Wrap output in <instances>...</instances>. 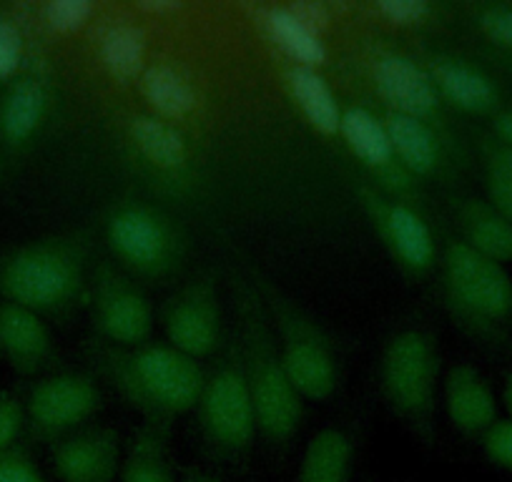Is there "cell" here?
<instances>
[{"mask_svg":"<svg viewBox=\"0 0 512 482\" xmlns=\"http://www.w3.org/2000/svg\"><path fill=\"white\" fill-rule=\"evenodd\" d=\"M83 359L96 380L151 422L171 425L176 417L194 412L206 382L204 365L171 344L116 347L91 337L83 344Z\"/></svg>","mask_w":512,"mask_h":482,"instance_id":"cell-1","label":"cell"},{"mask_svg":"<svg viewBox=\"0 0 512 482\" xmlns=\"http://www.w3.org/2000/svg\"><path fill=\"white\" fill-rule=\"evenodd\" d=\"M236 307V337L256 410V430L274 450H287L304 422V397L289 380L269 322L264 299L246 272L231 274Z\"/></svg>","mask_w":512,"mask_h":482,"instance_id":"cell-2","label":"cell"},{"mask_svg":"<svg viewBox=\"0 0 512 482\" xmlns=\"http://www.w3.org/2000/svg\"><path fill=\"white\" fill-rule=\"evenodd\" d=\"M91 234L41 236L0 252V299L46 317H68L88 302Z\"/></svg>","mask_w":512,"mask_h":482,"instance_id":"cell-3","label":"cell"},{"mask_svg":"<svg viewBox=\"0 0 512 482\" xmlns=\"http://www.w3.org/2000/svg\"><path fill=\"white\" fill-rule=\"evenodd\" d=\"M437 279L442 304L455 327L485 352L512 357V277L505 267L472 252L457 236H447Z\"/></svg>","mask_w":512,"mask_h":482,"instance_id":"cell-4","label":"cell"},{"mask_svg":"<svg viewBox=\"0 0 512 482\" xmlns=\"http://www.w3.org/2000/svg\"><path fill=\"white\" fill-rule=\"evenodd\" d=\"M442 352L435 332L425 324L395 329L379 354V390L397 420L422 442L437 440V390Z\"/></svg>","mask_w":512,"mask_h":482,"instance_id":"cell-5","label":"cell"},{"mask_svg":"<svg viewBox=\"0 0 512 482\" xmlns=\"http://www.w3.org/2000/svg\"><path fill=\"white\" fill-rule=\"evenodd\" d=\"M277 337L284 370L304 400L327 402L339 387V359L327 329L274 279L249 267Z\"/></svg>","mask_w":512,"mask_h":482,"instance_id":"cell-6","label":"cell"},{"mask_svg":"<svg viewBox=\"0 0 512 482\" xmlns=\"http://www.w3.org/2000/svg\"><path fill=\"white\" fill-rule=\"evenodd\" d=\"M196 422L201 440L214 457L236 462L254 447L259 435L256 410L236 329L229 332L224 347L216 354L214 367L206 370L204 390L196 402Z\"/></svg>","mask_w":512,"mask_h":482,"instance_id":"cell-7","label":"cell"},{"mask_svg":"<svg viewBox=\"0 0 512 482\" xmlns=\"http://www.w3.org/2000/svg\"><path fill=\"white\" fill-rule=\"evenodd\" d=\"M116 262L146 282L176 277L186 262V236L169 214L144 201H121L103 221Z\"/></svg>","mask_w":512,"mask_h":482,"instance_id":"cell-8","label":"cell"},{"mask_svg":"<svg viewBox=\"0 0 512 482\" xmlns=\"http://www.w3.org/2000/svg\"><path fill=\"white\" fill-rule=\"evenodd\" d=\"M359 204L382 239L384 249L402 274L412 279H425L440 264V249L430 224L420 211L407 201L384 194L377 186H359Z\"/></svg>","mask_w":512,"mask_h":482,"instance_id":"cell-9","label":"cell"},{"mask_svg":"<svg viewBox=\"0 0 512 482\" xmlns=\"http://www.w3.org/2000/svg\"><path fill=\"white\" fill-rule=\"evenodd\" d=\"M96 377L86 372H53L41 377L26 397V430L33 440L56 445L101 410Z\"/></svg>","mask_w":512,"mask_h":482,"instance_id":"cell-10","label":"cell"},{"mask_svg":"<svg viewBox=\"0 0 512 482\" xmlns=\"http://www.w3.org/2000/svg\"><path fill=\"white\" fill-rule=\"evenodd\" d=\"M88 307L96 337L116 347H139L149 344L154 334V307L144 289L113 269L111 264H98L88 284Z\"/></svg>","mask_w":512,"mask_h":482,"instance_id":"cell-11","label":"cell"},{"mask_svg":"<svg viewBox=\"0 0 512 482\" xmlns=\"http://www.w3.org/2000/svg\"><path fill=\"white\" fill-rule=\"evenodd\" d=\"M159 319L171 347L196 362L216 357L229 337L216 277L209 272L176 289L161 307Z\"/></svg>","mask_w":512,"mask_h":482,"instance_id":"cell-12","label":"cell"},{"mask_svg":"<svg viewBox=\"0 0 512 482\" xmlns=\"http://www.w3.org/2000/svg\"><path fill=\"white\" fill-rule=\"evenodd\" d=\"M374 91L379 93L387 111L415 116L430 126H442V98L430 73L410 56L392 48H377L369 56Z\"/></svg>","mask_w":512,"mask_h":482,"instance_id":"cell-13","label":"cell"},{"mask_svg":"<svg viewBox=\"0 0 512 482\" xmlns=\"http://www.w3.org/2000/svg\"><path fill=\"white\" fill-rule=\"evenodd\" d=\"M339 136L354 154V159L374 176L384 194L400 199V194H407L412 189V176L397 161L382 118L374 116L367 108H344Z\"/></svg>","mask_w":512,"mask_h":482,"instance_id":"cell-14","label":"cell"},{"mask_svg":"<svg viewBox=\"0 0 512 482\" xmlns=\"http://www.w3.org/2000/svg\"><path fill=\"white\" fill-rule=\"evenodd\" d=\"M51 462L63 482H113L121 472V435L113 427H81L51 447Z\"/></svg>","mask_w":512,"mask_h":482,"instance_id":"cell-15","label":"cell"},{"mask_svg":"<svg viewBox=\"0 0 512 482\" xmlns=\"http://www.w3.org/2000/svg\"><path fill=\"white\" fill-rule=\"evenodd\" d=\"M0 357L18 375H43L58 365V352L41 314L0 302Z\"/></svg>","mask_w":512,"mask_h":482,"instance_id":"cell-16","label":"cell"},{"mask_svg":"<svg viewBox=\"0 0 512 482\" xmlns=\"http://www.w3.org/2000/svg\"><path fill=\"white\" fill-rule=\"evenodd\" d=\"M442 400L450 425L470 440H482L497 417V395L480 370L470 362H457L442 380Z\"/></svg>","mask_w":512,"mask_h":482,"instance_id":"cell-17","label":"cell"},{"mask_svg":"<svg viewBox=\"0 0 512 482\" xmlns=\"http://www.w3.org/2000/svg\"><path fill=\"white\" fill-rule=\"evenodd\" d=\"M425 71L430 73L442 103H450L457 111L492 118L505 108L502 91L492 81L490 73H485L465 58L432 53V56H427Z\"/></svg>","mask_w":512,"mask_h":482,"instance_id":"cell-18","label":"cell"},{"mask_svg":"<svg viewBox=\"0 0 512 482\" xmlns=\"http://www.w3.org/2000/svg\"><path fill=\"white\" fill-rule=\"evenodd\" d=\"M457 239L495 264H512V221L487 199L457 194L450 199Z\"/></svg>","mask_w":512,"mask_h":482,"instance_id":"cell-19","label":"cell"},{"mask_svg":"<svg viewBox=\"0 0 512 482\" xmlns=\"http://www.w3.org/2000/svg\"><path fill=\"white\" fill-rule=\"evenodd\" d=\"M46 81L33 73H21L6 86L0 96V144L8 149H23L36 139L48 116Z\"/></svg>","mask_w":512,"mask_h":482,"instance_id":"cell-20","label":"cell"},{"mask_svg":"<svg viewBox=\"0 0 512 482\" xmlns=\"http://www.w3.org/2000/svg\"><path fill=\"white\" fill-rule=\"evenodd\" d=\"M382 124L390 136L397 161L412 179L435 176L442 169L445 149H442V136L435 126L397 111H384Z\"/></svg>","mask_w":512,"mask_h":482,"instance_id":"cell-21","label":"cell"},{"mask_svg":"<svg viewBox=\"0 0 512 482\" xmlns=\"http://www.w3.org/2000/svg\"><path fill=\"white\" fill-rule=\"evenodd\" d=\"M126 134L136 154L161 174H179L189 164V146L184 134L171 121H164L154 113H139L128 118Z\"/></svg>","mask_w":512,"mask_h":482,"instance_id":"cell-22","label":"cell"},{"mask_svg":"<svg viewBox=\"0 0 512 482\" xmlns=\"http://www.w3.org/2000/svg\"><path fill=\"white\" fill-rule=\"evenodd\" d=\"M354 437L347 427L329 425L309 437L297 482H352Z\"/></svg>","mask_w":512,"mask_h":482,"instance_id":"cell-23","label":"cell"},{"mask_svg":"<svg viewBox=\"0 0 512 482\" xmlns=\"http://www.w3.org/2000/svg\"><path fill=\"white\" fill-rule=\"evenodd\" d=\"M169 440V422L144 420L123 455L121 472H118L121 482H176Z\"/></svg>","mask_w":512,"mask_h":482,"instance_id":"cell-24","label":"cell"},{"mask_svg":"<svg viewBox=\"0 0 512 482\" xmlns=\"http://www.w3.org/2000/svg\"><path fill=\"white\" fill-rule=\"evenodd\" d=\"M284 83H287L289 98L299 113L304 116L309 126L322 136H339L342 129V111L337 96L324 81L322 73L317 68L304 66H289L284 73Z\"/></svg>","mask_w":512,"mask_h":482,"instance_id":"cell-25","label":"cell"},{"mask_svg":"<svg viewBox=\"0 0 512 482\" xmlns=\"http://www.w3.org/2000/svg\"><path fill=\"white\" fill-rule=\"evenodd\" d=\"M262 26L267 31L269 41L292 61V66L322 68L327 61V48L322 36L309 31L287 6H272L262 11Z\"/></svg>","mask_w":512,"mask_h":482,"instance_id":"cell-26","label":"cell"},{"mask_svg":"<svg viewBox=\"0 0 512 482\" xmlns=\"http://www.w3.org/2000/svg\"><path fill=\"white\" fill-rule=\"evenodd\" d=\"M141 93L149 103L151 113L164 121H181L199 106L196 88L191 86L189 78L181 71H176L169 63H154L146 66L144 76L139 78Z\"/></svg>","mask_w":512,"mask_h":482,"instance_id":"cell-27","label":"cell"},{"mask_svg":"<svg viewBox=\"0 0 512 482\" xmlns=\"http://www.w3.org/2000/svg\"><path fill=\"white\" fill-rule=\"evenodd\" d=\"M98 58L108 76L128 83L146 71V36L134 23H116L108 28L98 43Z\"/></svg>","mask_w":512,"mask_h":482,"instance_id":"cell-28","label":"cell"},{"mask_svg":"<svg viewBox=\"0 0 512 482\" xmlns=\"http://www.w3.org/2000/svg\"><path fill=\"white\" fill-rule=\"evenodd\" d=\"M477 144L485 171L487 201L512 221V146L502 144L490 134H482Z\"/></svg>","mask_w":512,"mask_h":482,"instance_id":"cell-29","label":"cell"},{"mask_svg":"<svg viewBox=\"0 0 512 482\" xmlns=\"http://www.w3.org/2000/svg\"><path fill=\"white\" fill-rule=\"evenodd\" d=\"M470 18L495 51L512 53V3H482L472 8Z\"/></svg>","mask_w":512,"mask_h":482,"instance_id":"cell-30","label":"cell"},{"mask_svg":"<svg viewBox=\"0 0 512 482\" xmlns=\"http://www.w3.org/2000/svg\"><path fill=\"white\" fill-rule=\"evenodd\" d=\"M93 16V3L88 0H51L41 8L43 26L53 36H73L81 31Z\"/></svg>","mask_w":512,"mask_h":482,"instance_id":"cell-31","label":"cell"},{"mask_svg":"<svg viewBox=\"0 0 512 482\" xmlns=\"http://www.w3.org/2000/svg\"><path fill=\"white\" fill-rule=\"evenodd\" d=\"M432 3L427 0H377L374 13L395 28H420L430 21Z\"/></svg>","mask_w":512,"mask_h":482,"instance_id":"cell-32","label":"cell"},{"mask_svg":"<svg viewBox=\"0 0 512 482\" xmlns=\"http://www.w3.org/2000/svg\"><path fill=\"white\" fill-rule=\"evenodd\" d=\"M23 61H26V46L21 31L16 23L0 16V86H8L13 78L21 76Z\"/></svg>","mask_w":512,"mask_h":482,"instance_id":"cell-33","label":"cell"},{"mask_svg":"<svg viewBox=\"0 0 512 482\" xmlns=\"http://www.w3.org/2000/svg\"><path fill=\"white\" fill-rule=\"evenodd\" d=\"M26 430V400L18 392H0V455L18 447Z\"/></svg>","mask_w":512,"mask_h":482,"instance_id":"cell-34","label":"cell"},{"mask_svg":"<svg viewBox=\"0 0 512 482\" xmlns=\"http://www.w3.org/2000/svg\"><path fill=\"white\" fill-rule=\"evenodd\" d=\"M487 460L500 470L512 472V420H497L480 440Z\"/></svg>","mask_w":512,"mask_h":482,"instance_id":"cell-35","label":"cell"},{"mask_svg":"<svg viewBox=\"0 0 512 482\" xmlns=\"http://www.w3.org/2000/svg\"><path fill=\"white\" fill-rule=\"evenodd\" d=\"M0 482H46L33 457L21 445L0 455Z\"/></svg>","mask_w":512,"mask_h":482,"instance_id":"cell-36","label":"cell"},{"mask_svg":"<svg viewBox=\"0 0 512 482\" xmlns=\"http://www.w3.org/2000/svg\"><path fill=\"white\" fill-rule=\"evenodd\" d=\"M287 8L309 28V31L317 33V36H322L329 28V23H332V11H329V6L317 3V0H297V3H289Z\"/></svg>","mask_w":512,"mask_h":482,"instance_id":"cell-37","label":"cell"},{"mask_svg":"<svg viewBox=\"0 0 512 482\" xmlns=\"http://www.w3.org/2000/svg\"><path fill=\"white\" fill-rule=\"evenodd\" d=\"M490 136H495L502 144L512 146V108H502L490 118Z\"/></svg>","mask_w":512,"mask_h":482,"instance_id":"cell-38","label":"cell"},{"mask_svg":"<svg viewBox=\"0 0 512 482\" xmlns=\"http://www.w3.org/2000/svg\"><path fill=\"white\" fill-rule=\"evenodd\" d=\"M141 11L151 13V16H164V13H176L181 8V3H174V0H146L141 3Z\"/></svg>","mask_w":512,"mask_h":482,"instance_id":"cell-39","label":"cell"},{"mask_svg":"<svg viewBox=\"0 0 512 482\" xmlns=\"http://www.w3.org/2000/svg\"><path fill=\"white\" fill-rule=\"evenodd\" d=\"M502 405L507 410V420H512V370H505L502 375Z\"/></svg>","mask_w":512,"mask_h":482,"instance_id":"cell-40","label":"cell"},{"mask_svg":"<svg viewBox=\"0 0 512 482\" xmlns=\"http://www.w3.org/2000/svg\"><path fill=\"white\" fill-rule=\"evenodd\" d=\"M181 482H221L219 477L209 475V472H189Z\"/></svg>","mask_w":512,"mask_h":482,"instance_id":"cell-41","label":"cell"},{"mask_svg":"<svg viewBox=\"0 0 512 482\" xmlns=\"http://www.w3.org/2000/svg\"><path fill=\"white\" fill-rule=\"evenodd\" d=\"M490 58H492V61H497V63H500V66L505 68V71H510V73H512V53H500V51H492V53H490Z\"/></svg>","mask_w":512,"mask_h":482,"instance_id":"cell-42","label":"cell"},{"mask_svg":"<svg viewBox=\"0 0 512 482\" xmlns=\"http://www.w3.org/2000/svg\"><path fill=\"white\" fill-rule=\"evenodd\" d=\"M510 327H512V289H510Z\"/></svg>","mask_w":512,"mask_h":482,"instance_id":"cell-43","label":"cell"}]
</instances>
